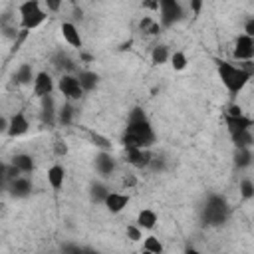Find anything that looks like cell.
Returning <instances> with one entry per match:
<instances>
[{"mask_svg":"<svg viewBox=\"0 0 254 254\" xmlns=\"http://www.w3.org/2000/svg\"><path fill=\"white\" fill-rule=\"evenodd\" d=\"M218 77L222 79L224 87L236 95L244 89V85L248 83V79L252 77V73H248L246 69H242L240 65H234L230 62H218Z\"/></svg>","mask_w":254,"mask_h":254,"instance_id":"obj_2","label":"cell"},{"mask_svg":"<svg viewBox=\"0 0 254 254\" xmlns=\"http://www.w3.org/2000/svg\"><path fill=\"white\" fill-rule=\"evenodd\" d=\"M226 125H228L230 135H234V133H240V131H248V129H252V119H250V117H246V115L226 117Z\"/></svg>","mask_w":254,"mask_h":254,"instance_id":"obj_18","label":"cell"},{"mask_svg":"<svg viewBox=\"0 0 254 254\" xmlns=\"http://www.w3.org/2000/svg\"><path fill=\"white\" fill-rule=\"evenodd\" d=\"M10 165H14L22 175H28V173H32L34 171V157L32 155H28V153H16L14 157H12V161H10Z\"/></svg>","mask_w":254,"mask_h":254,"instance_id":"obj_16","label":"cell"},{"mask_svg":"<svg viewBox=\"0 0 254 254\" xmlns=\"http://www.w3.org/2000/svg\"><path fill=\"white\" fill-rule=\"evenodd\" d=\"M103 204H105V208L111 214H117V212H121L129 204V194H125V192H111L109 190V194L105 196Z\"/></svg>","mask_w":254,"mask_h":254,"instance_id":"obj_14","label":"cell"},{"mask_svg":"<svg viewBox=\"0 0 254 254\" xmlns=\"http://www.w3.org/2000/svg\"><path fill=\"white\" fill-rule=\"evenodd\" d=\"M34 75L36 73H34L32 65L30 64H22L14 73V81L20 83V85H30V83H34Z\"/></svg>","mask_w":254,"mask_h":254,"instance_id":"obj_22","label":"cell"},{"mask_svg":"<svg viewBox=\"0 0 254 254\" xmlns=\"http://www.w3.org/2000/svg\"><path fill=\"white\" fill-rule=\"evenodd\" d=\"M89 139L93 141L95 147H99V151H109L111 149V141L103 135H99L97 131H89Z\"/></svg>","mask_w":254,"mask_h":254,"instance_id":"obj_32","label":"cell"},{"mask_svg":"<svg viewBox=\"0 0 254 254\" xmlns=\"http://www.w3.org/2000/svg\"><path fill=\"white\" fill-rule=\"evenodd\" d=\"M107 194H109V189H107L103 183H93V185H91V190H89V198H91V202H95V204H103V200H105Z\"/></svg>","mask_w":254,"mask_h":254,"instance_id":"obj_26","label":"cell"},{"mask_svg":"<svg viewBox=\"0 0 254 254\" xmlns=\"http://www.w3.org/2000/svg\"><path fill=\"white\" fill-rule=\"evenodd\" d=\"M228 214H230V206L224 196L210 194L206 198V202L202 206V218L206 224H222V222H226Z\"/></svg>","mask_w":254,"mask_h":254,"instance_id":"obj_4","label":"cell"},{"mask_svg":"<svg viewBox=\"0 0 254 254\" xmlns=\"http://www.w3.org/2000/svg\"><path fill=\"white\" fill-rule=\"evenodd\" d=\"M60 32H62V38L65 40V44H67V46L81 50L83 40H81V34H79V30H77V26H75L73 22H62Z\"/></svg>","mask_w":254,"mask_h":254,"instance_id":"obj_12","label":"cell"},{"mask_svg":"<svg viewBox=\"0 0 254 254\" xmlns=\"http://www.w3.org/2000/svg\"><path fill=\"white\" fill-rule=\"evenodd\" d=\"M56 113H58V107L54 105V97L48 95L42 99V121L48 123V125H54L56 123Z\"/></svg>","mask_w":254,"mask_h":254,"instance_id":"obj_20","label":"cell"},{"mask_svg":"<svg viewBox=\"0 0 254 254\" xmlns=\"http://www.w3.org/2000/svg\"><path fill=\"white\" fill-rule=\"evenodd\" d=\"M83 254H99V252H95V250H89V248H83Z\"/></svg>","mask_w":254,"mask_h":254,"instance_id":"obj_43","label":"cell"},{"mask_svg":"<svg viewBox=\"0 0 254 254\" xmlns=\"http://www.w3.org/2000/svg\"><path fill=\"white\" fill-rule=\"evenodd\" d=\"M234 163L238 169H248L252 165V149H236Z\"/></svg>","mask_w":254,"mask_h":254,"instance_id":"obj_28","label":"cell"},{"mask_svg":"<svg viewBox=\"0 0 254 254\" xmlns=\"http://www.w3.org/2000/svg\"><path fill=\"white\" fill-rule=\"evenodd\" d=\"M75 77H77V81H79V85H81L83 93H85V91H91V89H95V85H97V81H99V75H97L95 71H89V69H83V71H79Z\"/></svg>","mask_w":254,"mask_h":254,"instance_id":"obj_21","label":"cell"},{"mask_svg":"<svg viewBox=\"0 0 254 254\" xmlns=\"http://www.w3.org/2000/svg\"><path fill=\"white\" fill-rule=\"evenodd\" d=\"M232 137V143L236 145V149H252V143H254V137H252V131H240V133H234L230 135Z\"/></svg>","mask_w":254,"mask_h":254,"instance_id":"obj_25","label":"cell"},{"mask_svg":"<svg viewBox=\"0 0 254 254\" xmlns=\"http://www.w3.org/2000/svg\"><path fill=\"white\" fill-rule=\"evenodd\" d=\"M18 14H20V28H22V32H32V30L40 28L46 22V18H48V12L42 8V4L38 0L22 2L18 6Z\"/></svg>","mask_w":254,"mask_h":254,"instance_id":"obj_3","label":"cell"},{"mask_svg":"<svg viewBox=\"0 0 254 254\" xmlns=\"http://www.w3.org/2000/svg\"><path fill=\"white\" fill-rule=\"evenodd\" d=\"M93 165H95V171H97L101 177H109V175L115 171V159H113V155H111L109 151H99V153L95 155Z\"/></svg>","mask_w":254,"mask_h":254,"instance_id":"obj_13","label":"cell"},{"mask_svg":"<svg viewBox=\"0 0 254 254\" xmlns=\"http://www.w3.org/2000/svg\"><path fill=\"white\" fill-rule=\"evenodd\" d=\"M64 8V2H56V0H48L46 2V10H52V12H58Z\"/></svg>","mask_w":254,"mask_h":254,"instance_id":"obj_40","label":"cell"},{"mask_svg":"<svg viewBox=\"0 0 254 254\" xmlns=\"http://www.w3.org/2000/svg\"><path fill=\"white\" fill-rule=\"evenodd\" d=\"M155 143V131L145 117V113L135 107L129 113L127 127L123 133V147L125 149H149Z\"/></svg>","mask_w":254,"mask_h":254,"instance_id":"obj_1","label":"cell"},{"mask_svg":"<svg viewBox=\"0 0 254 254\" xmlns=\"http://www.w3.org/2000/svg\"><path fill=\"white\" fill-rule=\"evenodd\" d=\"M157 222H159V216H157V212H155L153 208H143V210H139V214H137V218H135V224H137L141 230H153V228L157 226Z\"/></svg>","mask_w":254,"mask_h":254,"instance_id":"obj_15","label":"cell"},{"mask_svg":"<svg viewBox=\"0 0 254 254\" xmlns=\"http://www.w3.org/2000/svg\"><path fill=\"white\" fill-rule=\"evenodd\" d=\"M169 60H171V65H173L175 71H183L187 67V64H189V58H187L185 52H173Z\"/></svg>","mask_w":254,"mask_h":254,"instance_id":"obj_30","label":"cell"},{"mask_svg":"<svg viewBox=\"0 0 254 254\" xmlns=\"http://www.w3.org/2000/svg\"><path fill=\"white\" fill-rule=\"evenodd\" d=\"M125 234H127V238H129V240H133V242H137V240H141V238H143V230H141L137 224H129V226H127V230H125Z\"/></svg>","mask_w":254,"mask_h":254,"instance_id":"obj_33","label":"cell"},{"mask_svg":"<svg viewBox=\"0 0 254 254\" xmlns=\"http://www.w3.org/2000/svg\"><path fill=\"white\" fill-rule=\"evenodd\" d=\"M6 190H8L10 196H14V198H28V196L32 194V190H34V185H32V181H30L28 177L22 175V177H18L16 181H12Z\"/></svg>","mask_w":254,"mask_h":254,"instance_id":"obj_11","label":"cell"},{"mask_svg":"<svg viewBox=\"0 0 254 254\" xmlns=\"http://www.w3.org/2000/svg\"><path fill=\"white\" fill-rule=\"evenodd\" d=\"M159 26L161 28H171L175 22L183 18V8L175 0H161L159 2Z\"/></svg>","mask_w":254,"mask_h":254,"instance_id":"obj_5","label":"cell"},{"mask_svg":"<svg viewBox=\"0 0 254 254\" xmlns=\"http://www.w3.org/2000/svg\"><path fill=\"white\" fill-rule=\"evenodd\" d=\"M238 190H240V196H242L244 200L254 198V183H252V179H250V177H244V179L240 181Z\"/></svg>","mask_w":254,"mask_h":254,"instance_id":"obj_31","label":"cell"},{"mask_svg":"<svg viewBox=\"0 0 254 254\" xmlns=\"http://www.w3.org/2000/svg\"><path fill=\"white\" fill-rule=\"evenodd\" d=\"M169 58H171V52H169V48L163 46V44H159V46H155V48L151 50V62H153L155 65H163Z\"/></svg>","mask_w":254,"mask_h":254,"instance_id":"obj_27","label":"cell"},{"mask_svg":"<svg viewBox=\"0 0 254 254\" xmlns=\"http://www.w3.org/2000/svg\"><path fill=\"white\" fill-rule=\"evenodd\" d=\"M238 115H244L240 105H230V107L226 109V117H238Z\"/></svg>","mask_w":254,"mask_h":254,"instance_id":"obj_39","label":"cell"},{"mask_svg":"<svg viewBox=\"0 0 254 254\" xmlns=\"http://www.w3.org/2000/svg\"><path fill=\"white\" fill-rule=\"evenodd\" d=\"M190 8H192V12H194V14H198V10L202 8V2H198V0H192V2H190Z\"/></svg>","mask_w":254,"mask_h":254,"instance_id":"obj_42","label":"cell"},{"mask_svg":"<svg viewBox=\"0 0 254 254\" xmlns=\"http://www.w3.org/2000/svg\"><path fill=\"white\" fill-rule=\"evenodd\" d=\"M52 64H54V67H56L58 71H62V75H64V73H71V71L75 69L73 60H71L67 54H64V52H58V54L52 58Z\"/></svg>","mask_w":254,"mask_h":254,"instance_id":"obj_19","label":"cell"},{"mask_svg":"<svg viewBox=\"0 0 254 254\" xmlns=\"http://www.w3.org/2000/svg\"><path fill=\"white\" fill-rule=\"evenodd\" d=\"M48 183H50V187L54 189V190H60L62 187H64V181H65V169L62 167V165H52L50 169H48Z\"/></svg>","mask_w":254,"mask_h":254,"instance_id":"obj_17","label":"cell"},{"mask_svg":"<svg viewBox=\"0 0 254 254\" xmlns=\"http://www.w3.org/2000/svg\"><path fill=\"white\" fill-rule=\"evenodd\" d=\"M73 105L69 103V101H65L64 105H60L58 107V113H56V121L60 123V125H64V127H67V125H71V121H73Z\"/></svg>","mask_w":254,"mask_h":254,"instance_id":"obj_23","label":"cell"},{"mask_svg":"<svg viewBox=\"0 0 254 254\" xmlns=\"http://www.w3.org/2000/svg\"><path fill=\"white\" fill-rule=\"evenodd\" d=\"M54 87H56V85H54V79H52V75H50L48 71H38V73L34 75L32 91H34V95H36V97L44 99V97L52 95Z\"/></svg>","mask_w":254,"mask_h":254,"instance_id":"obj_8","label":"cell"},{"mask_svg":"<svg viewBox=\"0 0 254 254\" xmlns=\"http://www.w3.org/2000/svg\"><path fill=\"white\" fill-rule=\"evenodd\" d=\"M28 131H30V121H28V117H26L22 111L14 113V115L8 119V131H6L8 137L18 139V137L26 135Z\"/></svg>","mask_w":254,"mask_h":254,"instance_id":"obj_9","label":"cell"},{"mask_svg":"<svg viewBox=\"0 0 254 254\" xmlns=\"http://www.w3.org/2000/svg\"><path fill=\"white\" fill-rule=\"evenodd\" d=\"M139 30H141L145 36H157V34L161 32V26H159V22H157L155 18L143 16L141 22H139Z\"/></svg>","mask_w":254,"mask_h":254,"instance_id":"obj_24","label":"cell"},{"mask_svg":"<svg viewBox=\"0 0 254 254\" xmlns=\"http://www.w3.org/2000/svg\"><path fill=\"white\" fill-rule=\"evenodd\" d=\"M8 131V119L4 115H0V135H4Z\"/></svg>","mask_w":254,"mask_h":254,"instance_id":"obj_41","label":"cell"},{"mask_svg":"<svg viewBox=\"0 0 254 254\" xmlns=\"http://www.w3.org/2000/svg\"><path fill=\"white\" fill-rule=\"evenodd\" d=\"M58 91L69 103H73V101H77V99L83 97V89H81V85H79V81H77V77L73 73L60 75V79H58Z\"/></svg>","mask_w":254,"mask_h":254,"instance_id":"obj_6","label":"cell"},{"mask_svg":"<svg viewBox=\"0 0 254 254\" xmlns=\"http://www.w3.org/2000/svg\"><path fill=\"white\" fill-rule=\"evenodd\" d=\"M18 177H22V173H20L14 165H10V163H8V165H6V183L10 185V183H12V181H16Z\"/></svg>","mask_w":254,"mask_h":254,"instance_id":"obj_35","label":"cell"},{"mask_svg":"<svg viewBox=\"0 0 254 254\" xmlns=\"http://www.w3.org/2000/svg\"><path fill=\"white\" fill-rule=\"evenodd\" d=\"M62 254H83V248L79 244H73V242H65L62 246Z\"/></svg>","mask_w":254,"mask_h":254,"instance_id":"obj_34","label":"cell"},{"mask_svg":"<svg viewBox=\"0 0 254 254\" xmlns=\"http://www.w3.org/2000/svg\"><path fill=\"white\" fill-rule=\"evenodd\" d=\"M143 250L145 252H151V254H163V242L157 238V236H147L143 240Z\"/></svg>","mask_w":254,"mask_h":254,"instance_id":"obj_29","label":"cell"},{"mask_svg":"<svg viewBox=\"0 0 254 254\" xmlns=\"http://www.w3.org/2000/svg\"><path fill=\"white\" fill-rule=\"evenodd\" d=\"M185 254H200V252H198V250H194V248H189Z\"/></svg>","mask_w":254,"mask_h":254,"instance_id":"obj_44","label":"cell"},{"mask_svg":"<svg viewBox=\"0 0 254 254\" xmlns=\"http://www.w3.org/2000/svg\"><path fill=\"white\" fill-rule=\"evenodd\" d=\"M141 254H151V252H145V250H143V252H141Z\"/></svg>","mask_w":254,"mask_h":254,"instance_id":"obj_45","label":"cell"},{"mask_svg":"<svg viewBox=\"0 0 254 254\" xmlns=\"http://www.w3.org/2000/svg\"><path fill=\"white\" fill-rule=\"evenodd\" d=\"M54 153H56L58 157L67 155V145H65L64 139H56V141H54Z\"/></svg>","mask_w":254,"mask_h":254,"instance_id":"obj_36","label":"cell"},{"mask_svg":"<svg viewBox=\"0 0 254 254\" xmlns=\"http://www.w3.org/2000/svg\"><path fill=\"white\" fill-rule=\"evenodd\" d=\"M125 159L135 169H149L153 153L149 149H125Z\"/></svg>","mask_w":254,"mask_h":254,"instance_id":"obj_10","label":"cell"},{"mask_svg":"<svg viewBox=\"0 0 254 254\" xmlns=\"http://www.w3.org/2000/svg\"><path fill=\"white\" fill-rule=\"evenodd\" d=\"M6 165L4 161H0V190H6L8 189V183H6Z\"/></svg>","mask_w":254,"mask_h":254,"instance_id":"obj_37","label":"cell"},{"mask_svg":"<svg viewBox=\"0 0 254 254\" xmlns=\"http://www.w3.org/2000/svg\"><path fill=\"white\" fill-rule=\"evenodd\" d=\"M232 56H234V60H238L240 64H242V62H252V58H254V38H250V36H246V34H240V36L236 38Z\"/></svg>","mask_w":254,"mask_h":254,"instance_id":"obj_7","label":"cell"},{"mask_svg":"<svg viewBox=\"0 0 254 254\" xmlns=\"http://www.w3.org/2000/svg\"><path fill=\"white\" fill-rule=\"evenodd\" d=\"M121 185H123L125 189H131V187H135V185H137V177L129 173V175H125V177H123V181H121Z\"/></svg>","mask_w":254,"mask_h":254,"instance_id":"obj_38","label":"cell"}]
</instances>
